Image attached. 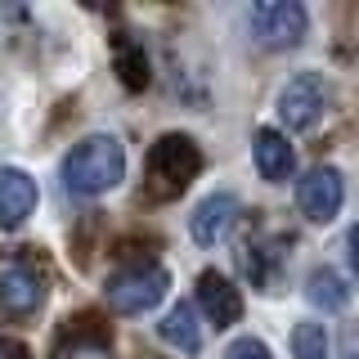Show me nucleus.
Masks as SVG:
<instances>
[{
	"label": "nucleus",
	"mask_w": 359,
	"mask_h": 359,
	"mask_svg": "<svg viewBox=\"0 0 359 359\" xmlns=\"http://www.w3.org/2000/svg\"><path fill=\"white\" fill-rule=\"evenodd\" d=\"M126 180V149L117 135H86L63 157V189L72 198H99Z\"/></svg>",
	"instance_id": "obj_1"
},
{
	"label": "nucleus",
	"mask_w": 359,
	"mask_h": 359,
	"mask_svg": "<svg viewBox=\"0 0 359 359\" xmlns=\"http://www.w3.org/2000/svg\"><path fill=\"white\" fill-rule=\"evenodd\" d=\"M202 171V149L189 135H162V140L149 149V162H144V189H149L153 202H171L180 198Z\"/></svg>",
	"instance_id": "obj_2"
},
{
	"label": "nucleus",
	"mask_w": 359,
	"mask_h": 359,
	"mask_svg": "<svg viewBox=\"0 0 359 359\" xmlns=\"http://www.w3.org/2000/svg\"><path fill=\"white\" fill-rule=\"evenodd\" d=\"M45 306V274L27 252H0V319H32Z\"/></svg>",
	"instance_id": "obj_3"
},
{
	"label": "nucleus",
	"mask_w": 359,
	"mask_h": 359,
	"mask_svg": "<svg viewBox=\"0 0 359 359\" xmlns=\"http://www.w3.org/2000/svg\"><path fill=\"white\" fill-rule=\"evenodd\" d=\"M166 287H171V274H166L157 261H140V265L117 269V274L108 278L104 297H108V306L117 314H144L166 297Z\"/></svg>",
	"instance_id": "obj_4"
},
{
	"label": "nucleus",
	"mask_w": 359,
	"mask_h": 359,
	"mask_svg": "<svg viewBox=\"0 0 359 359\" xmlns=\"http://www.w3.org/2000/svg\"><path fill=\"white\" fill-rule=\"evenodd\" d=\"M328 99H332V86L323 72H297L278 90V121L287 130H310L328 112Z\"/></svg>",
	"instance_id": "obj_5"
},
{
	"label": "nucleus",
	"mask_w": 359,
	"mask_h": 359,
	"mask_svg": "<svg viewBox=\"0 0 359 359\" xmlns=\"http://www.w3.org/2000/svg\"><path fill=\"white\" fill-rule=\"evenodd\" d=\"M252 36L265 45V50H297L301 41H306V9L297 5V0H265V5H252Z\"/></svg>",
	"instance_id": "obj_6"
},
{
	"label": "nucleus",
	"mask_w": 359,
	"mask_h": 359,
	"mask_svg": "<svg viewBox=\"0 0 359 359\" xmlns=\"http://www.w3.org/2000/svg\"><path fill=\"white\" fill-rule=\"evenodd\" d=\"M341 202H346V180H341L337 166H310V171L297 180V207H301L306 220H314V224L337 220Z\"/></svg>",
	"instance_id": "obj_7"
},
{
	"label": "nucleus",
	"mask_w": 359,
	"mask_h": 359,
	"mask_svg": "<svg viewBox=\"0 0 359 359\" xmlns=\"http://www.w3.org/2000/svg\"><path fill=\"white\" fill-rule=\"evenodd\" d=\"M198 310L216 328H233L243 319V292L220 274V269H202L198 274Z\"/></svg>",
	"instance_id": "obj_8"
},
{
	"label": "nucleus",
	"mask_w": 359,
	"mask_h": 359,
	"mask_svg": "<svg viewBox=\"0 0 359 359\" xmlns=\"http://www.w3.org/2000/svg\"><path fill=\"white\" fill-rule=\"evenodd\" d=\"M238 216H243V207H238L233 194H211V198H202L198 211L189 216V233H194V243H202V247H216V243L229 238V229L238 224Z\"/></svg>",
	"instance_id": "obj_9"
},
{
	"label": "nucleus",
	"mask_w": 359,
	"mask_h": 359,
	"mask_svg": "<svg viewBox=\"0 0 359 359\" xmlns=\"http://www.w3.org/2000/svg\"><path fill=\"white\" fill-rule=\"evenodd\" d=\"M36 202H41L36 180L18 166H0V229H18L36 211Z\"/></svg>",
	"instance_id": "obj_10"
},
{
	"label": "nucleus",
	"mask_w": 359,
	"mask_h": 359,
	"mask_svg": "<svg viewBox=\"0 0 359 359\" xmlns=\"http://www.w3.org/2000/svg\"><path fill=\"white\" fill-rule=\"evenodd\" d=\"M252 157H256V171H261V180H269V184H283V180L292 175V166H297V153H292L287 135L283 130H256V144H252Z\"/></svg>",
	"instance_id": "obj_11"
},
{
	"label": "nucleus",
	"mask_w": 359,
	"mask_h": 359,
	"mask_svg": "<svg viewBox=\"0 0 359 359\" xmlns=\"http://www.w3.org/2000/svg\"><path fill=\"white\" fill-rule=\"evenodd\" d=\"M157 337H162L166 346H175L180 355H198V351H202L198 310L189 306V301H180V306H171V310H166V319L157 323Z\"/></svg>",
	"instance_id": "obj_12"
},
{
	"label": "nucleus",
	"mask_w": 359,
	"mask_h": 359,
	"mask_svg": "<svg viewBox=\"0 0 359 359\" xmlns=\"http://www.w3.org/2000/svg\"><path fill=\"white\" fill-rule=\"evenodd\" d=\"M306 301L319 306L323 314H341L351 306V287H346V278L337 274V269L319 265V269H310V278H306Z\"/></svg>",
	"instance_id": "obj_13"
},
{
	"label": "nucleus",
	"mask_w": 359,
	"mask_h": 359,
	"mask_svg": "<svg viewBox=\"0 0 359 359\" xmlns=\"http://www.w3.org/2000/svg\"><path fill=\"white\" fill-rule=\"evenodd\" d=\"M54 359H112V346L99 332H67L54 346Z\"/></svg>",
	"instance_id": "obj_14"
},
{
	"label": "nucleus",
	"mask_w": 359,
	"mask_h": 359,
	"mask_svg": "<svg viewBox=\"0 0 359 359\" xmlns=\"http://www.w3.org/2000/svg\"><path fill=\"white\" fill-rule=\"evenodd\" d=\"M292 355L297 359H328V328L314 323V319L297 323L292 328Z\"/></svg>",
	"instance_id": "obj_15"
},
{
	"label": "nucleus",
	"mask_w": 359,
	"mask_h": 359,
	"mask_svg": "<svg viewBox=\"0 0 359 359\" xmlns=\"http://www.w3.org/2000/svg\"><path fill=\"white\" fill-rule=\"evenodd\" d=\"M117 67H121V81H126L130 90H144L149 86V59H144V50L140 45H126V36L117 41Z\"/></svg>",
	"instance_id": "obj_16"
},
{
	"label": "nucleus",
	"mask_w": 359,
	"mask_h": 359,
	"mask_svg": "<svg viewBox=\"0 0 359 359\" xmlns=\"http://www.w3.org/2000/svg\"><path fill=\"white\" fill-rule=\"evenodd\" d=\"M224 359H274V355H269V346L261 337H238V341L224 351Z\"/></svg>",
	"instance_id": "obj_17"
},
{
	"label": "nucleus",
	"mask_w": 359,
	"mask_h": 359,
	"mask_svg": "<svg viewBox=\"0 0 359 359\" xmlns=\"http://www.w3.org/2000/svg\"><path fill=\"white\" fill-rule=\"evenodd\" d=\"M0 359H32V351L18 341V337H0Z\"/></svg>",
	"instance_id": "obj_18"
},
{
	"label": "nucleus",
	"mask_w": 359,
	"mask_h": 359,
	"mask_svg": "<svg viewBox=\"0 0 359 359\" xmlns=\"http://www.w3.org/2000/svg\"><path fill=\"white\" fill-rule=\"evenodd\" d=\"M346 252H351V269H355V278H359V224L346 233Z\"/></svg>",
	"instance_id": "obj_19"
},
{
	"label": "nucleus",
	"mask_w": 359,
	"mask_h": 359,
	"mask_svg": "<svg viewBox=\"0 0 359 359\" xmlns=\"http://www.w3.org/2000/svg\"><path fill=\"white\" fill-rule=\"evenodd\" d=\"M346 359H359V351H355V346H351V351H346Z\"/></svg>",
	"instance_id": "obj_20"
}]
</instances>
